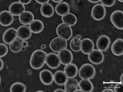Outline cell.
Here are the masks:
<instances>
[{
    "label": "cell",
    "instance_id": "cell-12",
    "mask_svg": "<svg viewBox=\"0 0 123 92\" xmlns=\"http://www.w3.org/2000/svg\"><path fill=\"white\" fill-rule=\"evenodd\" d=\"M39 77L42 83L45 85H50L54 81L53 74L48 69L41 71L39 73Z\"/></svg>",
    "mask_w": 123,
    "mask_h": 92
},
{
    "label": "cell",
    "instance_id": "cell-29",
    "mask_svg": "<svg viewBox=\"0 0 123 92\" xmlns=\"http://www.w3.org/2000/svg\"><path fill=\"white\" fill-rule=\"evenodd\" d=\"M26 88V86L24 84L20 82H16L11 85L10 91L12 92H25Z\"/></svg>",
    "mask_w": 123,
    "mask_h": 92
},
{
    "label": "cell",
    "instance_id": "cell-6",
    "mask_svg": "<svg viewBox=\"0 0 123 92\" xmlns=\"http://www.w3.org/2000/svg\"><path fill=\"white\" fill-rule=\"evenodd\" d=\"M106 14L105 8L104 6L101 4L95 5L92 9V17L94 19L97 21L103 19L105 16Z\"/></svg>",
    "mask_w": 123,
    "mask_h": 92
},
{
    "label": "cell",
    "instance_id": "cell-22",
    "mask_svg": "<svg viewBox=\"0 0 123 92\" xmlns=\"http://www.w3.org/2000/svg\"><path fill=\"white\" fill-rule=\"evenodd\" d=\"M68 78L64 72L62 70H57L53 74L54 81L58 85H64Z\"/></svg>",
    "mask_w": 123,
    "mask_h": 92
},
{
    "label": "cell",
    "instance_id": "cell-5",
    "mask_svg": "<svg viewBox=\"0 0 123 92\" xmlns=\"http://www.w3.org/2000/svg\"><path fill=\"white\" fill-rule=\"evenodd\" d=\"M111 22L113 25L117 29L122 30L123 29V13L121 10L114 11L110 17Z\"/></svg>",
    "mask_w": 123,
    "mask_h": 92
},
{
    "label": "cell",
    "instance_id": "cell-8",
    "mask_svg": "<svg viewBox=\"0 0 123 92\" xmlns=\"http://www.w3.org/2000/svg\"><path fill=\"white\" fill-rule=\"evenodd\" d=\"M89 60L93 64L98 65L102 63L104 59V55L102 51L98 49H93L89 54Z\"/></svg>",
    "mask_w": 123,
    "mask_h": 92
},
{
    "label": "cell",
    "instance_id": "cell-25",
    "mask_svg": "<svg viewBox=\"0 0 123 92\" xmlns=\"http://www.w3.org/2000/svg\"><path fill=\"white\" fill-rule=\"evenodd\" d=\"M70 8L68 4L65 2L59 3L55 6V11L58 15L62 16L69 13Z\"/></svg>",
    "mask_w": 123,
    "mask_h": 92
},
{
    "label": "cell",
    "instance_id": "cell-16",
    "mask_svg": "<svg viewBox=\"0 0 123 92\" xmlns=\"http://www.w3.org/2000/svg\"><path fill=\"white\" fill-rule=\"evenodd\" d=\"M94 45L92 40L88 38H85L81 40L80 51L84 54H88L93 49Z\"/></svg>",
    "mask_w": 123,
    "mask_h": 92
},
{
    "label": "cell",
    "instance_id": "cell-19",
    "mask_svg": "<svg viewBox=\"0 0 123 92\" xmlns=\"http://www.w3.org/2000/svg\"><path fill=\"white\" fill-rule=\"evenodd\" d=\"M17 36L24 40L29 39L31 35V33L29 27L23 25L19 27L17 30Z\"/></svg>",
    "mask_w": 123,
    "mask_h": 92
},
{
    "label": "cell",
    "instance_id": "cell-21",
    "mask_svg": "<svg viewBox=\"0 0 123 92\" xmlns=\"http://www.w3.org/2000/svg\"><path fill=\"white\" fill-rule=\"evenodd\" d=\"M40 12L43 16L49 18L53 15L54 10L52 5L47 3L42 5L40 8Z\"/></svg>",
    "mask_w": 123,
    "mask_h": 92
},
{
    "label": "cell",
    "instance_id": "cell-47",
    "mask_svg": "<svg viewBox=\"0 0 123 92\" xmlns=\"http://www.w3.org/2000/svg\"><path fill=\"white\" fill-rule=\"evenodd\" d=\"M0 82H1V78H0Z\"/></svg>",
    "mask_w": 123,
    "mask_h": 92
},
{
    "label": "cell",
    "instance_id": "cell-37",
    "mask_svg": "<svg viewBox=\"0 0 123 92\" xmlns=\"http://www.w3.org/2000/svg\"><path fill=\"white\" fill-rule=\"evenodd\" d=\"M89 2L92 3H97L100 1V0H87Z\"/></svg>",
    "mask_w": 123,
    "mask_h": 92
},
{
    "label": "cell",
    "instance_id": "cell-1",
    "mask_svg": "<svg viewBox=\"0 0 123 92\" xmlns=\"http://www.w3.org/2000/svg\"><path fill=\"white\" fill-rule=\"evenodd\" d=\"M47 55L45 52L41 50L34 51L30 59V63L31 67L35 69L42 68L45 63Z\"/></svg>",
    "mask_w": 123,
    "mask_h": 92
},
{
    "label": "cell",
    "instance_id": "cell-14",
    "mask_svg": "<svg viewBox=\"0 0 123 92\" xmlns=\"http://www.w3.org/2000/svg\"><path fill=\"white\" fill-rule=\"evenodd\" d=\"M112 53L115 55L119 56L123 54V40L120 38L116 39L113 43L111 47Z\"/></svg>",
    "mask_w": 123,
    "mask_h": 92
},
{
    "label": "cell",
    "instance_id": "cell-11",
    "mask_svg": "<svg viewBox=\"0 0 123 92\" xmlns=\"http://www.w3.org/2000/svg\"><path fill=\"white\" fill-rule=\"evenodd\" d=\"M13 15L9 11L4 10L0 13V24L4 26L11 24L13 22Z\"/></svg>",
    "mask_w": 123,
    "mask_h": 92
},
{
    "label": "cell",
    "instance_id": "cell-26",
    "mask_svg": "<svg viewBox=\"0 0 123 92\" xmlns=\"http://www.w3.org/2000/svg\"><path fill=\"white\" fill-rule=\"evenodd\" d=\"M79 86L82 92H91L93 89V84L89 79H82L79 82Z\"/></svg>",
    "mask_w": 123,
    "mask_h": 92
},
{
    "label": "cell",
    "instance_id": "cell-23",
    "mask_svg": "<svg viewBox=\"0 0 123 92\" xmlns=\"http://www.w3.org/2000/svg\"><path fill=\"white\" fill-rule=\"evenodd\" d=\"M29 27L32 32L37 34L43 30L44 25L42 21L38 19H35L29 24Z\"/></svg>",
    "mask_w": 123,
    "mask_h": 92
},
{
    "label": "cell",
    "instance_id": "cell-45",
    "mask_svg": "<svg viewBox=\"0 0 123 92\" xmlns=\"http://www.w3.org/2000/svg\"><path fill=\"white\" fill-rule=\"evenodd\" d=\"M118 0L120 2H123V0Z\"/></svg>",
    "mask_w": 123,
    "mask_h": 92
},
{
    "label": "cell",
    "instance_id": "cell-46",
    "mask_svg": "<svg viewBox=\"0 0 123 92\" xmlns=\"http://www.w3.org/2000/svg\"><path fill=\"white\" fill-rule=\"evenodd\" d=\"M37 92H43V91L41 90H40L39 91H37Z\"/></svg>",
    "mask_w": 123,
    "mask_h": 92
},
{
    "label": "cell",
    "instance_id": "cell-38",
    "mask_svg": "<svg viewBox=\"0 0 123 92\" xmlns=\"http://www.w3.org/2000/svg\"><path fill=\"white\" fill-rule=\"evenodd\" d=\"M28 43L27 41L24 40L23 44V47H26L28 46Z\"/></svg>",
    "mask_w": 123,
    "mask_h": 92
},
{
    "label": "cell",
    "instance_id": "cell-36",
    "mask_svg": "<svg viewBox=\"0 0 123 92\" xmlns=\"http://www.w3.org/2000/svg\"><path fill=\"white\" fill-rule=\"evenodd\" d=\"M102 92H114V91L111 89L106 88L103 90Z\"/></svg>",
    "mask_w": 123,
    "mask_h": 92
},
{
    "label": "cell",
    "instance_id": "cell-30",
    "mask_svg": "<svg viewBox=\"0 0 123 92\" xmlns=\"http://www.w3.org/2000/svg\"><path fill=\"white\" fill-rule=\"evenodd\" d=\"M8 51V47L5 44L0 43V57H3L6 55Z\"/></svg>",
    "mask_w": 123,
    "mask_h": 92
},
{
    "label": "cell",
    "instance_id": "cell-10",
    "mask_svg": "<svg viewBox=\"0 0 123 92\" xmlns=\"http://www.w3.org/2000/svg\"><path fill=\"white\" fill-rule=\"evenodd\" d=\"M111 40L107 36L103 35L99 36L96 42V46L98 49L102 51H106L110 45Z\"/></svg>",
    "mask_w": 123,
    "mask_h": 92
},
{
    "label": "cell",
    "instance_id": "cell-42",
    "mask_svg": "<svg viewBox=\"0 0 123 92\" xmlns=\"http://www.w3.org/2000/svg\"><path fill=\"white\" fill-rule=\"evenodd\" d=\"M46 47V46L44 44L42 45L41 46V49H43L45 48Z\"/></svg>",
    "mask_w": 123,
    "mask_h": 92
},
{
    "label": "cell",
    "instance_id": "cell-41",
    "mask_svg": "<svg viewBox=\"0 0 123 92\" xmlns=\"http://www.w3.org/2000/svg\"><path fill=\"white\" fill-rule=\"evenodd\" d=\"M123 73L121 75L120 78V82L123 83Z\"/></svg>",
    "mask_w": 123,
    "mask_h": 92
},
{
    "label": "cell",
    "instance_id": "cell-27",
    "mask_svg": "<svg viewBox=\"0 0 123 92\" xmlns=\"http://www.w3.org/2000/svg\"><path fill=\"white\" fill-rule=\"evenodd\" d=\"M62 20L63 23L70 26L75 25L77 21L76 16L74 14L69 12L62 16Z\"/></svg>",
    "mask_w": 123,
    "mask_h": 92
},
{
    "label": "cell",
    "instance_id": "cell-7",
    "mask_svg": "<svg viewBox=\"0 0 123 92\" xmlns=\"http://www.w3.org/2000/svg\"><path fill=\"white\" fill-rule=\"evenodd\" d=\"M45 63L49 68L52 69L58 68L61 63L58 55L53 52L47 54Z\"/></svg>",
    "mask_w": 123,
    "mask_h": 92
},
{
    "label": "cell",
    "instance_id": "cell-33",
    "mask_svg": "<svg viewBox=\"0 0 123 92\" xmlns=\"http://www.w3.org/2000/svg\"><path fill=\"white\" fill-rule=\"evenodd\" d=\"M38 3L41 4H43L48 3L49 0H35Z\"/></svg>",
    "mask_w": 123,
    "mask_h": 92
},
{
    "label": "cell",
    "instance_id": "cell-13",
    "mask_svg": "<svg viewBox=\"0 0 123 92\" xmlns=\"http://www.w3.org/2000/svg\"><path fill=\"white\" fill-rule=\"evenodd\" d=\"M9 10L13 16H18L25 11V7L24 4L19 2H15L10 5Z\"/></svg>",
    "mask_w": 123,
    "mask_h": 92
},
{
    "label": "cell",
    "instance_id": "cell-18",
    "mask_svg": "<svg viewBox=\"0 0 123 92\" xmlns=\"http://www.w3.org/2000/svg\"><path fill=\"white\" fill-rule=\"evenodd\" d=\"M65 92H75L79 86V82L74 78H68L64 85Z\"/></svg>",
    "mask_w": 123,
    "mask_h": 92
},
{
    "label": "cell",
    "instance_id": "cell-9",
    "mask_svg": "<svg viewBox=\"0 0 123 92\" xmlns=\"http://www.w3.org/2000/svg\"><path fill=\"white\" fill-rule=\"evenodd\" d=\"M61 63L65 65L71 63L73 61L72 53L69 49L65 48L60 51L57 54Z\"/></svg>",
    "mask_w": 123,
    "mask_h": 92
},
{
    "label": "cell",
    "instance_id": "cell-28",
    "mask_svg": "<svg viewBox=\"0 0 123 92\" xmlns=\"http://www.w3.org/2000/svg\"><path fill=\"white\" fill-rule=\"evenodd\" d=\"M81 40L76 36L71 40L69 44L70 48L74 52H78L81 50Z\"/></svg>",
    "mask_w": 123,
    "mask_h": 92
},
{
    "label": "cell",
    "instance_id": "cell-20",
    "mask_svg": "<svg viewBox=\"0 0 123 92\" xmlns=\"http://www.w3.org/2000/svg\"><path fill=\"white\" fill-rule=\"evenodd\" d=\"M63 71L68 78H74L77 75L78 69L76 65L71 63L65 65Z\"/></svg>",
    "mask_w": 123,
    "mask_h": 92
},
{
    "label": "cell",
    "instance_id": "cell-2",
    "mask_svg": "<svg viewBox=\"0 0 123 92\" xmlns=\"http://www.w3.org/2000/svg\"><path fill=\"white\" fill-rule=\"evenodd\" d=\"M79 77L82 79H90L92 78L96 73L95 69L91 64L86 63L82 65L78 72Z\"/></svg>",
    "mask_w": 123,
    "mask_h": 92
},
{
    "label": "cell",
    "instance_id": "cell-40",
    "mask_svg": "<svg viewBox=\"0 0 123 92\" xmlns=\"http://www.w3.org/2000/svg\"><path fill=\"white\" fill-rule=\"evenodd\" d=\"M55 3H60L62 2L63 0H52Z\"/></svg>",
    "mask_w": 123,
    "mask_h": 92
},
{
    "label": "cell",
    "instance_id": "cell-43",
    "mask_svg": "<svg viewBox=\"0 0 123 92\" xmlns=\"http://www.w3.org/2000/svg\"><path fill=\"white\" fill-rule=\"evenodd\" d=\"M76 37L78 38L81 39V36L80 35H77Z\"/></svg>",
    "mask_w": 123,
    "mask_h": 92
},
{
    "label": "cell",
    "instance_id": "cell-31",
    "mask_svg": "<svg viewBox=\"0 0 123 92\" xmlns=\"http://www.w3.org/2000/svg\"><path fill=\"white\" fill-rule=\"evenodd\" d=\"M115 0H100L101 4L107 7L113 6L115 4Z\"/></svg>",
    "mask_w": 123,
    "mask_h": 92
},
{
    "label": "cell",
    "instance_id": "cell-39",
    "mask_svg": "<svg viewBox=\"0 0 123 92\" xmlns=\"http://www.w3.org/2000/svg\"><path fill=\"white\" fill-rule=\"evenodd\" d=\"M54 92H65L64 90L61 88H57L55 89L54 91Z\"/></svg>",
    "mask_w": 123,
    "mask_h": 92
},
{
    "label": "cell",
    "instance_id": "cell-17",
    "mask_svg": "<svg viewBox=\"0 0 123 92\" xmlns=\"http://www.w3.org/2000/svg\"><path fill=\"white\" fill-rule=\"evenodd\" d=\"M24 40L17 36L9 44V47L12 52H18L22 50Z\"/></svg>",
    "mask_w": 123,
    "mask_h": 92
},
{
    "label": "cell",
    "instance_id": "cell-32",
    "mask_svg": "<svg viewBox=\"0 0 123 92\" xmlns=\"http://www.w3.org/2000/svg\"><path fill=\"white\" fill-rule=\"evenodd\" d=\"M114 90L115 92H123V84L121 82L116 84L114 86Z\"/></svg>",
    "mask_w": 123,
    "mask_h": 92
},
{
    "label": "cell",
    "instance_id": "cell-34",
    "mask_svg": "<svg viewBox=\"0 0 123 92\" xmlns=\"http://www.w3.org/2000/svg\"><path fill=\"white\" fill-rule=\"evenodd\" d=\"M31 0H18L19 2L24 5L29 4Z\"/></svg>",
    "mask_w": 123,
    "mask_h": 92
},
{
    "label": "cell",
    "instance_id": "cell-24",
    "mask_svg": "<svg viewBox=\"0 0 123 92\" xmlns=\"http://www.w3.org/2000/svg\"><path fill=\"white\" fill-rule=\"evenodd\" d=\"M19 16L20 22L24 25L29 24L34 19V16L31 12L25 11Z\"/></svg>",
    "mask_w": 123,
    "mask_h": 92
},
{
    "label": "cell",
    "instance_id": "cell-44",
    "mask_svg": "<svg viewBox=\"0 0 123 92\" xmlns=\"http://www.w3.org/2000/svg\"><path fill=\"white\" fill-rule=\"evenodd\" d=\"M75 92H82V91L80 89H77Z\"/></svg>",
    "mask_w": 123,
    "mask_h": 92
},
{
    "label": "cell",
    "instance_id": "cell-4",
    "mask_svg": "<svg viewBox=\"0 0 123 92\" xmlns=\"http://www.w3.org/2000/svg\"><path fill=\"white\" fill-rule=\"evenodd\" d=\"M67 46V40L59 36L53 39L49 44L51 50L55 52L58 53L66 48Z\"/></svg>",
    "mask_w": 123,
    "mask_h": 92
},
{
    "label": "cell",
    "instance_id": "cell-3",
    "mask_svg": "<svg viewBox=\"0 0 123 92\" xmlns=\"http://www.w3.org/2000/svg\"><path fill=\"white\" fill-rule=\"evenodd\" d=\"M56 32L59 37L67 40H69L72 35V30L71 26L64 23L58 25Z\"/></svg>",
    "mask_w": 123,
    "mask_h": 92
},
{
    "label": "cell",
    "instance_id": "cell-15",
    "mask_svg": "<svg viewBox=\"0 0 123 92\" xmlns=\"http://www.w3.org/2000/svg\"><path fill=\"white\" fill-rule=\"evenodd\" d=\"M17 36V30L13 28H10L4 32L2 40L5 43L9 44Z\"/></svg>",
    "mask_w": 123,
    "mask_h": 92
},
{
    "label": "cell",
    "instance_id": "cell-35",
    "mask_svg": "<svg viewBox=\"0 0 123 92\" xmlns=\"http://www.w3.org/2000/svg\"><path fill=\"white\" fill-rule=\"evenodd\" d=\"M0 57V70H1L4 66V63L2 59Z\"/></svg>",
    "mask_w": 123,
    "mask_h": 92
}]
</instances>
